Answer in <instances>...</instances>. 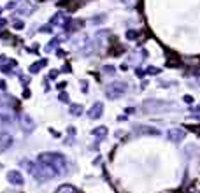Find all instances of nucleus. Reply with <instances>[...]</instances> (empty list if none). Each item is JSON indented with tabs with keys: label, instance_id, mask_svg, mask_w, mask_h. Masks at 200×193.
I'll list each match as a JSON object with an SVG mask.
<instances>
[{
	"label": "nucleus",
	"instance_id": "obj_1",
	"mask_svg": "<svg viewBox=\"0 0 200 193\" xmlns=\"http://www.w3.org/2000/svg\"><path fill=\"white\" fill-rule=\"evenodd\" d=\"M9 181L11 183H18V184L23 183V179H21V175L18 172H9Z\"/></svg>",
	"mask_w": 200,
	"mask_h": 193
},
{
	"label": "nucleus",
	"instance_id": "obj_2",
	"mask_svg": "<svg viewBox=\"0 0 200 193\" xmlns=\"http://www.w3.org/2000/svg\"><path fill=\"white\" fill-rule=\"evenodd\" d=\"M56 193H76V190H74L72 186H61Z\"/></svg>",
	"mask_w": 200,
	"mask_h": 193
}]
</instances>
